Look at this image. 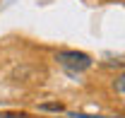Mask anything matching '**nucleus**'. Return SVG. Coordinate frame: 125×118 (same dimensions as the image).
<instances>
[{"label":"nucleus","instance_id":"20e7f679","mask_svg":"<svg viewBox=\"0 0 125 118\" xmlns=\"http://www.w3.org/2000/svg\"><path fill=\"white\" fill-rule=\"evenodd\" d=\"M70 118H111V116H84V113H72Z\"/></svg>","mask_w":125,"mask_h":118},{"label":"nucleus","instance_id":"f03ea898","mask_svg":"<svg viewBox=\"0 0 125 118\" xmlns=\"http://www.w3.org/2000/svg\"><path fill=\"white\" fill-rule=\"evenodd\" d=\"M39 108H41V111H58V113H60V111H62V104H41Z\"/></svg>","mask_w":125,"mask_h":118},{"label":"nucleus","instance_id":"f257e3e1","mask_svg":"<svg viewBox=\"0 0 125 118\" xmlns=\"http://www.w3.org/2000/svg\"><path fill=\"white\" fill-rule=\"evenodd\" d=\"M55 60L60 63L65 70H70V72H84V70H89L92 68V56H87V53H82V51H60Z\"/></svg>","mask_w":125,"mask_h":118},{"label":"nucleus","instance_id":"7ed1b4c3","mask_svg":"<svg viewBox=\"0 0 125 118\" xmlns=\"http://www.w3.org/2000/svg\"><path fill=\"white\" fill-rule=\"evenodd\" d=\"M123 80H125L123 75H120V77L115 80V89H118V94H120V96H123V94H125V82H123Z\"/></svg>","mask_w":125,"mask_h":118}]
</instances>
